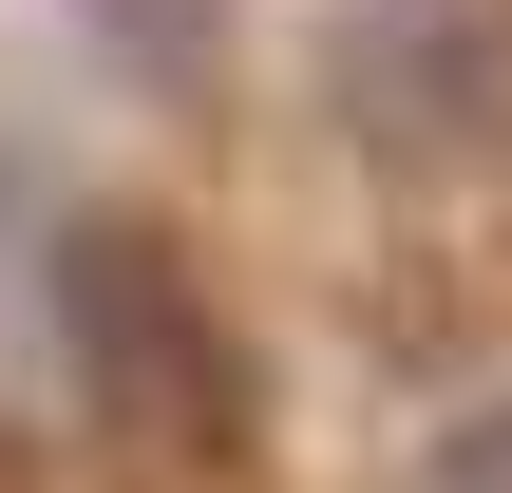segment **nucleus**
Segmentation results:
<instances>
[{
	"label": "nucleus",
	"mask_w": 512,
	"mask_h": 493,
	"mask_svg": "<svg viewBox=\"0 0 512 493\" xmlns=\"http://www.w3.org/2000/svg\"><path fill=\"white\" fill-rule=\"evenodd\" d=\"M57 342L95 380L114 437L152 456H247V342L209 323V266L152 228V209H76L57 228Z\"/></svg>",
	"instance_id": "f257e3e1"
},
{
	"label": "nucleus",
	"mask_w": 512,
	"mask_h": 493,
	"mask_svg": "<svg viewBox=\"0 0 512 493\" xmlns=\"http://www.w3.org/2000/svg\"><path fill=\"white\" fill-rule=\"evenodd\" d=\"M418 493H512V399H494V418H456V437H437V475H418Z\"/></svg>",
	"instance_id": "f03ea898"
}]
</instances>
